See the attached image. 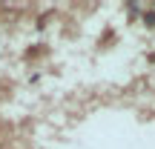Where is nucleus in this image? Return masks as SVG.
<instances>
[{"instance_id":"1","label":"nucleus","mask_w":155,"mask_h":149,"mask_svg":"<svg viewBox=\"0 0 155 149\" xmlns=\"http://www.w3.org/2000/svg\"><path fill=\"white\" fill-rule=\"evenodd\" d=\"M144 23L147 26H155V11H144Z\"/></svg>"}]
</instances>
